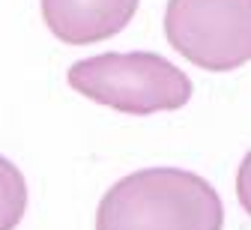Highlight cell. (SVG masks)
I'll return each mask as SVG.
<instances>
[{"mask_svg":"<svg viewBox=\"0 0 251 230\" xmlns=\"http://www.w3.org/2000/svg\"><path fill=\"white\" fill-rule=\"evenodd\" d=\"M225 204L198 174L150 168L123 177L96 209V230H222Z\"/></svg>","mask_w":251,"mask_h":230,"instance_id":"obj_1","label":"cell"},{"mask_svg":"<svg viewBox=\"0 0 251 230\" xmlns=\"http://www.w3.org/2000/svg\"><path fill=\"white\" fill-rule=\"evenodd\" d=\"M69 84L81 96L120 114L176 111L192 99L188 75L152 51L96 54L69 66Z\"/></svg>","mask_w":251,"mask_h":230,"instance_id":"obj_2","label":"cell"},{"mask_svg":"<svg viewBox=\"0 0 251 230\" xmlns=\"http://www.w3.org/2000/svg\"><path fill=\"white\" fill-rule=\"evenodd\" d=\"M165 36L201 69H239L251 60V0H168Z\"/></svg>","mask_w":251,"mask_h":230,"instance_id":"obj_3","label":"cell"},{"mask_svg":"<svg viewBox=\"0 0 251 230\" xmlns=\"http://www.w3.org/2000/svg\"><path fill=\"white\" fill-rule=\"evenodd\" d=\"M27 209L24 174L9 158L0 155V230H15Z\"/></svg>","mask_w":251,"mask_h":230,"instance_id":"obj_5","label":"cell"},{"mask_svg":"<svg viewBox=\"0 0 251 230\" xmlns=\"http://www.w3.org/2000/svg\"><path fill=\"white\" fill-rule=\"evenodd\" d=\"M138 0H42L48 30L66 45H93L126 30Z\"/></svg>","mask_w":251,"mask_h":230,"instance_id":"obj_4","label":"cell"}]
</instances>
